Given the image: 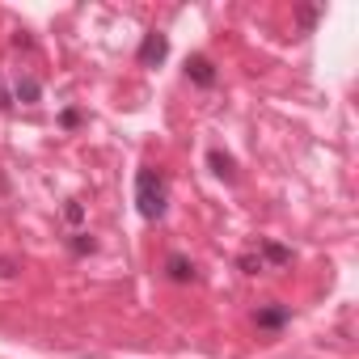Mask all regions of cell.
Masks as SVG:
<instances>
[{
    "label": "cell",
    "instance_id": "obj_2",
    "mask_svg": "<svg viewBox=\"0 0 359 359\" xmlns=\"http://www.w3.org/2000/svg\"><path fill=\"white\" fill-rule=\"evenodd\" d=\"M258 262H262V271H279V266H292V250L287 245H279V241H258Z\"/></svg>",
    "mask_w": 359,
    "mask_h": 359
},
{
    "label": "cell",
    "instance_id": "obj_8",
    "mask_svg": "<svg viewBox=\"0 0 359 359\" xmlns=\"http://www.w3.org/2000/svg\"><path fill=\"white\" fill-rule=\"evenodd\" d=\"M208 165H212V169L224 177V182H233V177H237V165H233V156H229V152H220V148H212V152H208Z\"/></svg>",
    "mask_w": 359,
    "mask_h": 359
},
{
    "label": "cell",
    "instance_id": "obj_7",
    "mask_svg": "<svg viewBox=\"0 0 359 359\" xmlns=\"http://www.w3.org/2000/svg\"><path fill=\"white\" fill-rule=\"evenodd\" d=\"M13 97H18V102H26V106H34V102L43 97V85H39L34 76H18V85H13Z\"/></svg>",
    "mask_w": 359,
    "mask_h": 359
},
{
    "label": "cell",
    "instance_id": "obj_10",
    "mask_svg": "<svg viewBox=\"0 0 359 359\" xmlns=\"http://www.w3.org/2000/svg\"><path fill=\"white\" fill-rule=\"evenodd\" d=\"M317 18H321V9H304V13H300V26H304V30H309V26H313V22H317Z\"/></svg>",
    "mask_w": 359,
    "mask_h": 359
},
{
    "label": "cell",
    "instance_id": "obj_5",
    "mask_svg": "<svg viewBox=\"0 0 359 359\" xmlns=\"http://www.w3.org/2000/svg\"><path fill=\"white\" fill-rule=\"evenodd\" d=\"M187 76H191L195 85L212 89V85H216V64H212L208 55H191V60H187Z\"/></svg>",
    "mask_w": 359,
    "mask_h": 359
},
{
    "label": "cell",
    "instance_id": "obj_11",
    "mask_svg": "<svg viewBox=\"0 0 359 359\" xmlns=\"http://www.w3.org/2000/svg\"><path fill=\"white\" fill-rule=\"evenodd\" d=\"M64 216H68V220L76 224V220H81V203H68V208H64Z\"/></svg>",
    "mask_w": 359,
    "mask_h": 359
},
{
    "label": "cell",
    "instance_id": "obj_6",
    "mask_svg": "<svg viewBox=\"0 0 359 359\" xmlns=\"http://www.w3.org/2000/svg\"><path fill=\"white\" fill-rule=\"evenodd\" d=\"M165 275H169L173 283H191V279H195V262L182 258V254H169V258H165Z\"/></svg>",
    "mask_w": 359,
    "mask_h": 359
},
{
    "label": "cell",
    "instance_id": "obj_4",
    "mask_svg": "<svg viewBox=\"0 0 359 359\" xmlns=\"http://www.w3.org/2000/svg\"><path fill=\"white\" fill-rule=\"evenodd\" d=\"M287 321H292V309L287 304H266V309L254 313V325L258 330H283Z\"/></svg>",
    "mask_w": 359,
    "mask_h": 359
},
{
    "label": "cell",
    "instance_id": "obj_1",
    "mask_svg": "<svg viewBox=\"0 0 359 359\" xmlns=\"http://www.w3.org/2000/svg\"><path fill=\"white\" fill-rule=\"evenodd\" d=\"M135 208L144 220H161L169 208V182L161 169H140L135 173Z\"/></svg>",
    "mask_w": 359,
    "mask_h": 359
},
{
    "label": "cell",
    "instance_id": "obj_12",
    "mask_svg": "<svg viewBox=\"0 0 359 359\" xmlns=\"http://www.w3.org/2000/svg\"><path fill=\"white\" fill-rule=\"evenodd\" d=\"M0 110H9V93H5V85H0Z\"/></svg>",
    "mask_w": 359,
    "mask_h": 359
},
{
    "label": "cell",
    "instance_id": "obj_3",
    "mask_svg": "<svg viewBox=\"0 0 359 359\" xmlns=\"http://www.w3.org/2000/svg\"><path fill=\"white\" fill-rule=\"evenodd\" d=\"M165 55H169V39H165L161 30L144 34V43H140V64H144V68H152V64H161Z\"/></svg>",
    "mask_w": 359,
    "mask_h": 359
},
{
    "label": "cell",
    "instance_id": "obj_9",
    "mask_svg": "<svg viewBox=\"0 0 359 359\" xmlns=\"http://www.w3.org/2000/svg\"><path fill=\"white\" fill-rule=\"evenodd\" d=\"M68 245H72V254H93V237L89 233H72Z\"/></svg>",
    "mask_w": 359,
    "mask_h": 359
}]
</instances>
